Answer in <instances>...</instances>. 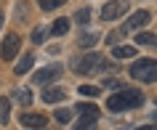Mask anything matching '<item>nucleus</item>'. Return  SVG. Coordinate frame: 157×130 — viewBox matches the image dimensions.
I'll use <instances>...</instances> for the list:
<instances>
[{"instance_id":"obj_1","label":"nucleus","mask_w":157,"mask_h":130,"mask_svg":"<svg viewBox=\"0 0 157 130\" xmlns=\"http://www.w3.org/2000/svg\"><path fill=\"white\" fill-rule=\"evenodd\" d=\"M141 104H144V93L136 88H123L107 98L109 112H128V109H139Z\"/></svg>"},{"instance_id":"obj_2","label":"nucleus","mask_w":157,"mask_h":130,"mask_svg":"<svg viewBox=\"0 0 157 130\" xmlns=\"http://www.w3.org/2000/svg\"><path fill=\"white\" fill-rule=\"evenodd\" d=\"M104 66H107V61H104L101 53H85V56H80V58L72 61V69L80 74V77H91V74L101 72Z\"/></svg>"},{"instance_id":"obj_3","label":"nucleus","mask_w":157,"mask_h":130,"mask_svg":"<svg viewBox=\"0 0 157 130\" xmlns=\"http://www.w3.org/2000/svg\"><path fill=\"white\" fill-rule=\"evenodd\" d=\"M131 77L139 82H157V61L155 58H141L131 66Z\"/></svg>"},{"instance_id":"obj_4","label":"nucleus","mask_w":157,"mask_h":130,"mask_svg":"<svg viewBox=\"0 0 157 130\" xmlns=\"http://www.w3.org/2000/svg\"><path fill=\"white\" fill-rule=\"evenodd\" d=\"M61 72H64L61 64H48V66H43V69H37V72L32 74V82L35 85H51L53 80L61 77Z\"/></svg>"},{"instance_id":"obj_5","label":"nucleus","mask_w":157,"mask_h":130,"mask_svg":"<svg viewBox=\"0 0 157 130\" xmlns=\"http://www.w3.org/2000/svg\"><path fill=\"white\" fill-rule=\"evenodd\" d=\"M123 13H128V0H109L101 8V21H115Z\"/></svg>"},{"instance_id":"obj_6","label":"nucleus","mask_w":157,"mask_h":130,"mask_svg":"<svg viewBox=\"0 0 157 130\" xmlns=\"http://www.w3.org/2000/svg\"><path fill=\"white\" fill-rule=\"evenodd\" d=\"M19 48H21V37H19L16 32H13V35H6V40H3V45H0V58L13 61L16 53H19Z\"/></svg>"},{"instance_id":"obj_7","label":"nucleus","mask_w":157,"mask_h":130,"mask_svg":"<svg viewBox=\"0 0 157 130\" xmlns=\"http://www.w3.org/2000/svg\"><path fill=\"white\" fill-rule=\"evenodd\" d=\"M149 21H152V13H149V11H136V13L125 21V27H128V29H144Z\"/></svg>"},{"instance_id":"obj_8","label":"nucleus","mask_w":157,"mask_h":130,"mask_svg":"<svg viewBox=\"0 0 157 130\" xmlns=\"http://www.w3.org/2000/svg\"><path fill=\"white\" fill-rule=\"evenodd\" d=\"M19 122H21L24 128H45V122H48V120H45L43 114H21Z\"/></svg>"},{"instance_id":"obj_9","label":"nucleus","mask_w":157,"mask_h":130,"mask_svg":"<svg viewBox=\"0 0 157 130\" xmlns=\"http://www.w3.org/2000/svg\"><path fill=\"white\" fill-rule=\"evenodd\" d=\"M64 98H67V93L61 88H45L43 90V101L45 104H61Z\"/></svg>"},{"instance_id":"obj_10","label":"nucleus","mask_w":157,"mask_h":130,"mask_svg":"<svg viewBox=\"0 0 157 130\" xmlns=\"http://www.w3.org/2000/svg\"><path fill=\"white\" fill-rule=\"evenodd\" d=\"M112 56L117 58V61H125V58H131V56H136V48L133 45H112Z\"/></svg>"},{"instance_id":"obj_11","label":"nucleus","mask_w":157,"mask_h":130,"mask_svg":"<svg viewBox=\"0 0 157 130\" xmlns=\"http://www.w3.org/2000/svg\"><path fill=\"white\" fill-rule=\"evenodd\" d=\"M32 64H35V56H29V53H24V56L16 61V74L21 77V74H27L29 69H32Z\"/></svg>"},{"instance_id":"obj_12","label":"nucleus","mask_w":157,"mask_h":130,"mask_svg":"<svg viewBox=\"0 0 157 130\" xmlns=\"http://www.w3.org/2000/svg\"><path fill=\"white\" fill-rule=\"evenodd\" d=\"M99 40H101V35L85 32V35H80V37H77V45H80V48H91V45H96Z\"/></svg>"},{"instance_id":"obj_13","label":"nucleus","mask_w":157,"mask_h":130,"mask_svg":"<svg viewBox=\"0 0 157 130\" xmlns=\"http://www.w3.org/2000/svg\"><path fill=\"white\" fill-rule=\"evenodd\" d=\"M13 98H16L21 106H29V104H32V90H29V88H16Z\"/></svg>"},{"instance_id":"obj_14","label":"nucleus","mask_w":157,"mask_h":130,"mask_svg":"<svg viewBox=\"0 0 157 130\" xmlns=\"http://www.w3.org/2000/svg\"><path fill=\"white\" fill-rule=\"evenodd\" d=\"M136 43H139V45H149V48H155V45H157V35L144 32V29H141V32L136 35Z\"/></svg>"},{"instance_id":"obj_15","label":"nucleus","mask_w":157,"mask_h":130,"mask_svg":"<svg viewBox=\"0 0 157 130\" xmlns=\"http://www.w3.org/2000/svg\"><path fill=\"white\" fill-rule=\"evenodd\" d=\"M125 35H128V27H120V29H115V32H109L107 35V43H109V45H117V43H120V40H125Z\"/></svg>"},{"instance_id":"obj_16","label":"nucleus","mask_w":157,"mask_h":130,"mask_svg":"<svg viewBox=\"0 0 157 130\" xmlns=\"http://www.w3.org/2000/svg\"><path fill=\"white\" fill-rule=\"evenodd\" d=\"M96 114H80V120H77V130H85V128H96Z\"/></svg>"},{"instance_id":"obj_17","label":"nucleus","mask_w":157,"mask_h":130,"mask_svg":"<svg viewBox=\"0 0 157 130\" xmlns=\"http://www.w3.org/2000/svg\"><path fill=\"white\" fill-rule=\"evenodd\" d=\"M67 29H69V21H67V19H56V21H53V27H51V32L56 35V37L67 35Z\"/></svg>"},{"instance_id":"obj_18","label":"nucleus","mask_w":157,"mask_h":130,"mask_svg":"<svg viewBox=\"0 0 157 130\" xmlns=\"http://www.w3.org/2000/svg\"><path fill=\"white\" fill-rule=\"evenodd\" d=\"M67 0H37V6H40L43 11H53V8H59V6H64Z\"/></svg>"},{"instance_id":"obj_19","label":"nucleus","mask_w":157,"mask_h":130,"mask_svg":"<svg viewBox=\"0 0 157 130\" xmlns=\"http://www.w3.org/2000/svg\"><path fill=\"white\" fill-rule=\"evenodd\" d=\"M77 114H96L99 117V106H93V104H77Z\"/></svg>"},{"instance_id":"obj_20","label":"nucleus","mask_w":157,"mask_h":130,"mask_svg":"<svg viewBox=\"0 0 157 130\" xmlns=\"http://www.w3.org/2000/svg\"><path fill=\"white\" fill-rule=\"evenodd\" d=\"M53 120H56L59 125H67V122H69V109H56V112H53Z\"/></svg>"},{"instance_id":"obj_21","label":"nucleus","mask_w":157,"mask_h":130,"mask_svg":"<svg viewBox=\"0 0 157 130\" xmlns=\"http://www.w3.org/2000/svg\"><path fill=\"white\" fill-rule=\"evenodd\" d=\"M75 21H77V24H88V21H91V11H88V8H80L77 13H75Z\"/></svg>"},{"instance_id":"obj_22","label":"nucleus","mask_w":157,"mask_h":130,"mask_svg":"<svg viewBox=\"0 0 157 130\" xmlns=\"http://www.w3.org/2000/svg\"><path fill=\"white\" fill-rule=\"evenodd\" d=\"M101 88H96V85H80V96H99Z\"/></svg>"},{"instance_id":"obj_23","label":"nucleus","mask_w":157,"mask_h":130,"mask_svg":"<svg viewBox=\"0 0 157 130\" xmlns=\"http://www.w3.org/2000/svg\"><path fill=\"white\" fill-rule=\"evenodd\" d=\"M29 40H32V43H35V45H40V43H43V40H45V32H43L40 27H37V29H32V35H29Z\"/></svg>"},{"instance_id":"obj_24","label":"nucleus","mask_w":157,"mask_h":130,"mask_svg":"<svg viewBox=\"0 0 157 130\" xmlns=\"http://www.w3.org/2000/svg\"><path fill=\"white\" fill-rule=\"evenodd\" d=\"M8 109H11V104L3 98V101H0V120L3 122H8Z\"/></svg>"},{"instance_id":"obj_25","label":"nucleus","mask_w":157,"mask_h":130,"mask_svg":"<svg viewBox=\"0 0 157 130\" xmlns=\"http://www.w3.org/2000/svg\"><path fill=\"white\" fill-rule=\"evenodd\" d=\"M104 85H107V88H117V85H120V80H107Z\"/></svg>"},{"instance_id":"obj_26","label":"nucleus","mask_w":157,"mask_h":130,"mask_svg":"<svg viewBox=\"0 0 157 130\" xmlns=\"http://www.w3.org/2000/svg\"><path fill=\"white\" fill-rule=\"evenodd\" d=\"M0 27H3V11H0Z\"/></svg>"},{"instance_id":"obj_27","label":"nucleus","mask_w":157,"mask_h":130,"mask_svg":"<svg viewBox=\"0 0 157 130\" xmlns=\"http://www.w3.org/2000/svg\"><path fill=\"white\" fill-rule=\"evenodd\" d=\"M152 120H157V114H155V117H152Z\"/></svg>"}]
</instances>
